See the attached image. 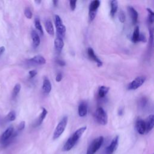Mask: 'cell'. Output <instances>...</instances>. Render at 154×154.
Listing matches in <instances>:
<instances>
[{
  "label": "cell",
  "instance_id": "1",
  "mask_svg": "<svg viewBox=\"0 0 154 154\" xmlns=\"http://www.w3.org/2000/svg\"><path fill=\"white\" fill-rule=\"evenodd\" d=\"M87 127L83 126L79 129H78L67 140L66 143L64 144L63 150V151H69L76 144L79 139L85 131L86 130Z\"/></svg>",
  "mask_w": 154,
  "mask_h": 154
},
{
  "label": "cell",
  "instance_id": "24",
  "mask_svg": "<svg viewBox=\"0 0 154 154\" xmlns=\"http://www.w3.org/2000/svg\"><path fill=\"white\" fill-rule=\"evenodd\" d=\"M34 24H35V27L40 32V33L42 35L43 34V28H42V24H41V22H40L39 19L36 18L35 19Z\"/></svg>",
  "mask_w": 154,
  "mask_h": 154
},
{
  "label": "cell",
  "instance_id": "40",
  "mask_svg": "<svg viewBox=\"0 0 154 154\" xmlns=\"http://www.w3.org/2000/svg\"><path fill=\"white\" fill-rule=\"evenodd\" d=\"M58 1H53V4L54 5V6H57L58 5Z\"/></svg>",
  "mask_w": 154,
  "mask_h": 154
},
{
  "label": "cell",
  "instance_id": "14",
  "mask_svg": "<svg viewBox=\"0 0 154 154\" xmlns=\"http://www.w3.org/2000/svg\"><path fill=\"white\" fill-rule=\"evenodd\" d=\"M51 89H52V85L49 79H48V78H45L42 84L43 92L46 94H48L51 92Z\"/></svg>",
  "mask_w": 154,
  "mask_h": 154
},
{
  "label": "cell",
  "instance_id": "3",
  "mask_svg": "<svg viewBox=\"0 0 154 154\" xmlns=\"http://www.w3.org/2000/svg\"><path fill=\"white\" fill-rule=\"evenodd\" d=\"M96 121L101 125H105L108 122V116L105 111L102 107H98L94 114Z\"/></svg>",
  "mask_w": 154,
  "mask_h": 154
},
{
  "label": "cell",
  "instance_id": "22",
  "mask_svg": "<svg viewBox=\"0 0 154 154\" xmlns=\"http://www.w3.org/2000/svg\"><path fill=\"white\" fill-rule=\"evenodd\" d=\"M47 114H48V111L46 109V108L42 107V112L36 122V126H39L40 124H42V123L45 119Z\"/></svg>",
  "mask_w": 154,
  "mask_h": 154
},
{
  "label": "cell",
  "instance_id": "33",
  "mask_svg": "<svg viewBox=\"0 0 154 154\" xmlns=\"http://www.w3.org/2000/svg\"><path fill=\"white\" fill-rule=\"evenodd\" d=\"M96 15V13L94 12H89V20L90 22L93 21L95 18Z\"/></svg>",
  "mask_w": 154,
  "mask_h": 154
},
{
  "label": "cell",
  "instance_id": "13",
  "mask_svg": "<svg viewBox=\"0 0 154 154\" xmlns=\"http://www.w3.org/2000/svg\"><path fill=\"white\" fill-rule=\"evenodd\" d=\"M128 10L129 11V15L131 16L132 23L134 25L136 24V23L137 22V20H138V12L136 11V10L134 8H133L131 6H129L128 7Z\"/></svg>",
  "mask_w": 154,
  "mask_h": 154
},
{
  "label": "cell",
  "instance_id": "9",
  "mask_svg": "<svg viewBox=\"0 0 154 154\" xmlns=\"http://www.w3.org/2000/svg\"><path fill=\"white\" fill-rule=\"evenodd\" d=\"M136 129L138 134L141 135L144 134L146 132V125H145V122L141 119H138L136 121Z\"/></svg>",
  "mask_w": 154,
  "mask_h": 154
},
{
  "label": "cell",
  "instance_id": "10",
  "mask_svg": "<svg viewBox=\"0 0 154 154\" xmlns=\"http://www.w3.org/2000/svg\"><path fill=\"white\" fill-rule=\"evenodd\" d=\"M87 54L90 59L93 60L96 62L98 67H100L102 66V61L95 55V53L91 48H88L87 49Z\"/></svg>",
  "mask_w": 154,
  "mask_h": 154
},
{
  "label": "cell",
  "instance_id": "25",
  "mask_svg": "<svg viewBox=\"0 0 154 154\" xmlns=\"http://www.w3.org/2000/svg\"><path fill=\"white\" fill-rule=\"evenodd\" d=\"M147 11L148 12V21H149V23H150V24H152L153 23V21H154V13H153V11L149 8H147Z\"/></svg>",
  "mask_w": 154,
  "mask_h": 154
},
{
  "label": "cell",
  "instance_id": "41",
  "mask_svg": "<svg viewBox=\"0 0 154 154\" xmlns=\"http://www.w3.org/2000/svg\"><path fill=\"white\" fill-rule=\"evenodd\" d=\"M35 2H37V4H40V3L41 2V1H35Z\"/></svg>",
  "mask_w": 154,
  "mask_h": 154
},
{
  "label": "cell",
  "instance_id": "20",
  "mask_svg": "<svg viewBox=\"0 0 154 154\" xmlns=\"http://www.w3.org/2000/svg\"><path fill=\"white\" fill-rule=\"evenodd\" d=\"M109 87L104 86V85H101L99 87L98 89V95L100 98H103L105 95L108 93L109 91Z\"/></svg>",
  "mask_w": 154,
  "mask_h": 154
},
{
  "label": "cell",
  "instance_id": "4",
  "mask_svg": "<svg viewBox=\"0 0 154 154\" xmlns=\"http://www.w3.org/2000/svg\"><path fill=\"white\" fill-rule=\"evenodd\" d=\"M67 121H68V118L67 116H64L61 120L60 122L58 123L54 131V134H53V139L56 140L64 132L66 127L67 124Z\"/></svg>",
  "mask_w": 154,
  "mask_h": 154
},
{
  "label": "cell",
  "instance_id": "31",
  "mask_svg": "<svg viewBox=\"0 0 154 154\" xmlns=\"http://www.w3.org/2000/svg\"><path fill=\"white\" fill-rule=\"evenodd\" d=\"M147 99L146 97H143L140 100V105L141 107H144L147 103Z\"/></svg>",
  "mask_w": 154,
  "mask_h": 154
},
{
  "label": "cell",
  "instance_id": "26",
  "mask_svg": "<svg viewBox=\"0 0 154 154\" xmlns=\"http://www.w3.org/2000/svg\"><path fill=\"white\" fill-rule=\"evenodd\" d=\"M21 89V85L20 84H16L13 90V93H12V96L13 97H16L17 96V95L19 94L20 90Z\"/></svg>",
  "mask_w": 154,
  "mask_h": 154
},
{
  "label": "cell",
  "instance_id": "36",
  "mask_svg": "<svg viewBox=\"0 0 154 154\" xmlns=\"http://www.w3.org/2000/svg\"><path fill=\"white\" fill-rule=\"evenodd\" d=\"M62 78H63V75H62L61 73H60V72L58 73L57 75V76H56V78H55L56 81H57V82H60V81H61V79H62Z\"/></svg>",
  "mask_w": 154,
  "mask_h": 154
},
{
  "label": "cell",
  "instance_id": "12",
  "mask_svg": "<svg viewBox=\"0 0 154 154\" xmlns=\"http://www.w3.org/2000/svg\"><path fill=\"white\" fill-rule=\"evenodd\" d=\"M88 112L87 104L85 102H82L78 106V114L80 117H85Z\"/></svg>",
  "mask_w": 154,
  "mask_h": 154
},
{
  "label": "cell",
  "instance_id": "11",
  "mask_svg": "<svg viewBox=\"0 0 154 154\" xmlns=\"http://www.w3.org/2000/svg\"><path fill=\"white\" fill-rule=\"evenodd\" d=\"M145 122L146 125V132L148 133L150 132L153 128L154 126V116L151 114L149 116Z\"/></svg>",
  "mask_w": 154,
  "mask_h": 154
},
{
  "label": "cell",
  "instance_id": "15",
  "mask_svg": "<svg viewBox=\"0 0 154 154\" xmlns=\"http://www.w3.org/2000/svg\"><path fill=\"white\" fill-rule=\"evenodd\" d=\"M64 43L63 38L57 36V37L55 39V41H54V46L56 51L58 52H60L62 51L64 47Z\"/></svg>",
  "mask_w": 154,
  "mask_h": 154
},
{
  "label": "cell",
  "instance_id": "8",
  "mask_svg": "<svg viewBox=\"0 0 154 154\" xmlns=\"http://www.w3.org/2000/svg\"><path fill=\"white\" fill-rule=\"evenodd\" d=\"M119 144V136L117 135L113 138L110 144L105 149V154H112L117 149Z\"/></svg>",
  "mask_w": 154,
  "mask_h": 154
},
{
  "label": "cell",
  "instance_id": "35",
  "mask_svg": "<svg viewBox=\"0 0 154 154\" xmlns=\"http://www.w3.org/2000/svg\"><path fill=\"white\" fill-rule=\"evenodd\" d=\"M37 75V71L35 70H31L29 72V76L30 78L34 77Z\"/></svg>",
  "mask_w": 154,
  "mask_h": 154
},
{
  "label": "cell",
  "instance_id": "34",
  "mask_svg": "<svg viewBox=\"0 0 154 154\" xmlns=\"http://www.w3.org/2000/svg\"><path fill=\"white\" fill-rule=\"evenodd\" d=\"M146 37L145 35H144L143 33L140 34V37H139V42H146Z\"/></svg>",
  "mask_w": 154,
  "mask_h": 154
},
{
  "label": "cell",
  "instance_id": "19",
  "mask_svg": "<svg viewBox=\"0 0 154 154\" xmlns=\"http://www.w3.org/2000/svg\"><path fill=\"white\" fill-rule=\"evenodd\" d=\"M110 4H111L110 15H111V16L114 17L117 11V9H118V1L116 0L111 1Z\"/></svg>",
  "mask_w": 154,
  "mask_h": 154
},
{
  "label": "cell",
  "instance_id": "17",
  "mask_svg": "<svg viewBox=\"0 0 154 154\" xmlns=\"http://www.w3.org/2000/svg\"><path fill=\"white\" fill-rule=\"evenodd\" d=\"M31 38H32L33 46L34 48L38 47L40 43V38L39 35L38 34L36 31L32 30L31 31Z\"/></svg>",
  "mask_w": 154,
  "mask_h": 154
},
{
  "label": "cell",
  "instance_id": "6",
  "mask_svg": "<svg viewBox=\"0 0 154 154\" xmlns=\"http://www.w3.org/2000/svg\"><path fill=\"white\" fill-rule=\"evenodd\" d=\"M55 23L57 29V36L63 38L66 34V26L63 23L61 17L58 15H56L55 16Z\"/></svg>",
  "mask_w": 154,
  "mask_h": 154
},
{
  "label": "cell",
  "instance_id": "37",
  "mask_svg": "<svg viewBox=\"0 0 154 154\" xmlns=\"http://www.w3.org/2000/svg\"><path fill=\"white\" fill-rule=\"evenodd\" d=\"M57 63L60 66H64L66 65V63L64 61H63L62 60H57Z\"/></svg>",
  "mask_w": 154,
  "mask_h": 154
},
{
  "label": "cell",
  "instance_id": "28",
  "mask_svg": "<svg viewBox=\"0 0 154 154\" xmlns=\"http://www.w3.org/2000/svg\"><path fill=\"white\" fill-rule=\"evenodd\" d=\"M24 14H25V16H26V17L29 19H31L32 17V13L30 9V8H29V7L25 8V9L24 10Z\"/></svg>",
  "mask_w": 154,
  "mask_h": 154
},
{
  "label": "cell",
  "instance_id": "39",
  "mask_svg": "<svg viewBox=\"0 0 154 154\" xmlns=\"http://www.w3.org/2000/svg\"><path fill=\"white\" fill-rule=\"evenodd\" d=\"M123 109H120L119 111V116H122V114H123Z\"/></svg>",
  "mask_w": 154,
  "mask_h": 154
},
{
  "label": "cell",
  "instance_id": "38",
  "mask_svg": "<svg viewBox=\"0 0 154 154\" xmlns=\"http://www.w3.org/2000/svg\"><path fill=\"white\" fill-rule=\"evenodd\" d=\"M4 51H5V47L4 46L0 47V56L4 52Z\"/></svg>",
  "mask_w": 154,
  "mask_h": 154
},
{
  "label": "cell",
  "instance_id": "18",
  "mask_svg": "<svg viewBox=\"0 0 154 154\" xmlns=\"http://www.w3.org/2000/svg\"><path fill=\"white\" fill-rule=\"evenodd\" d=\"M45 27L46 32L51 35H54V30L52 21L50 19H47L45 22Z\"/></svg>",
  "mask_w": 154,
  "mask_h": 154
},
{
  "label": "cell",
  "instance_id": "29",
  "mask_svg": "<svg viewBox=\"0 0 154 154\" xmlns=\"http://www.w3.org/2000/svg\"><path fill=\"white\" fill-rule=\"evenodd\" d=\"M119 21L122 23H124L126 20V16L123 10H120V11L119 12Z\"/></svg>",
  "mask_w": 154,
  "mask_h": 154
},
{
  "label": "cell",
  "instance_id": "30",
  "mask_svg": "<svg viewBox=\"0 0 154 154\" xmlns=\"http://www.w3.org/2000/svg\"><path fill=\"white\" fill-rule=\"evenodd\" d=\"M77 1H70V7L72 11H74L76 8V4Z\"/></svg>",
  "mask_w": 154,
  "mask_h": 154
},
{
  "label": "cell",
  "instance_id": "7",
  "mask_svg": "<svg viewBox=\"0 0 154 154\" xmlns=\"http://www.w3.org/2000/svg\"><path fill=\"white\" fill-rule=\"evenodd\" d=\"M146 79V77L145 76H140L135 78L132 81H131L128 86V90H136L140 87L145 82Z\"/></svg>",
  "mask_w": 154,
  "mask_h": 154
},
{
  "label": "cell",
  "instance_id": "32",
  "mask_svg": "<svg viewBox=\"0 0 154 154\" xmlns=\"http://www.w3.org/2000/svg\"><path fill=\"white\" fill-rule=\"evenodd\" d=\"M25 126V122L24 121H22L19 124L18 127H17V130L19 131H20L24 129Z\"/></svg>",
  "mask_w": 154,
  "mask_h": 154
},
{
  "label": "cell",
  "instance_id": "2",
  "mask_svg": "<svg viewBox=\"0 0 154 154\" xmlns=\"http://www.w3.org/2000/svg\"><path fill=\"white\" fill-rule=\"evenodd\" d=\"M16 135V133H14V128L12 126H11L8 127L2 134L0 138L1 143L3 146H7Z\"/></svg>",
  "mask_w": 154,
  "mask_h": 154
},
{
  "label": "cell",
  "instance_id": "27",
  "mask_svg": "<svg viewBox=\"0 0 154 154\" xmlns=\"http://www.w3.org/2000/svg\"><path fill=\"white\" fill-rule=\"evenodd\" d=\"M16 114L14 111H11L7 116L6 117V120L8 122H11L14 121L16 119Z\"/></svg>",
  "mask_w": 154,
  "mask_h": 154
},
{
  "label": "cell",
  "instance_id": "21",
  "mask_svg": "<svg viewBox=\"0 0 154 154\" xmlns=\"http://www.w3.org/2000/svg\"><path fill=\"white\" fill-rule=\"evenodd\" d=\"M100 2L99 0L93 1L89 6V12H94L96 13L97 8L100 5Z\"/></svg>",
  "mask_w": 154,
  "mask_h": 154
},
{
  "label": "cell",
  "instance_id": "23",
  "mask_svg": "<svg viewBox=\"0 0 154 154\" xmlns=\"http://www.w3.org/2000/svg\"><path fill=\"white\" fill-rule=\"evenodd\" d=\"M140 30H139V26H137L133 32L132 36V40L134 43H137L139 42V37H140Z\"/></svg>",
  "mask_w": 154,
  "mask_h": 154
},
{
  "label": "cell",
  "instance_id": "16",
  "mask_svg": "<svg viewBox=\"0 0 154 154\" xmlns=\"http://www.w3.org/2000/svg\"><path fill=\"white\" fill-rule=\"evenodd\" d=\"M29 61L31 63L37 64H38V65L45 64L46 63V61L45 58L43 56L40 55H37L34 56V57L29 59Z\"/></svg>",
  "mask_w": 154,
  "mask_h": 154
},
{
  "label": "cell",
  "instance_id": "5",
  "mask_svg": "<svg viewBox=\"0 0 154 154\" xmlns=\"http://www.w3.org/2000/svg\"><path fill=\"white\" fill-rule=\"evenodd\" d=\"M103 142V137L100 136L94 139L89 145L86 154H94L101 147Z\"/></svg>",
  "mask_w": 154,
  "mask_h": 154
}]
</instances>
